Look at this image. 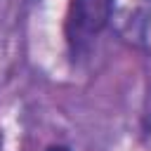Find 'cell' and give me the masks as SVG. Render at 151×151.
<instances>
[{
	"mask_svg": "<svg viewBox=\"0 0 151 151\" xmlns=\"http://www.w3.org/2000/svg\"><path fill=\"white\" fill-rule=\"evenodd\" d=\"M116 9L120 31L151 50V0H120Z\"/></svg>",
	"mask_w": 151,
	"mask_h": 151,
	"instance_id": "6da1fadb",
	"label": "cell"
},
{
	"mask_svg": "<svg viewBox=\"0 0 151 151\" xmlns=\"http://www.w3.org/2000/svg\"><path fill=\"white\" fill-rule=\"evenodd\" d=\"M113 0H76V24L85 31H97L109 9H111Z\"/></svg>",
	"mask_w": 151,
	"mask_h": 151,
	"instance_id": "7a4b0ae2",
	"label": "cell"
},
{
	"mask_svg": "<svg viewBox=\"0 0 151 151\" xmlns=\"http://www.w3.org/2000/svg\"><path fill=\"white\" fill-rule=\"evenodd\" d=\"M47 151H66V149H47Z\"/></svg>",
	"mask_w": 151,
	"mask_h": 151,
	"instance_id": "3957f363",
	"label": "cell"
}]
</instances>
